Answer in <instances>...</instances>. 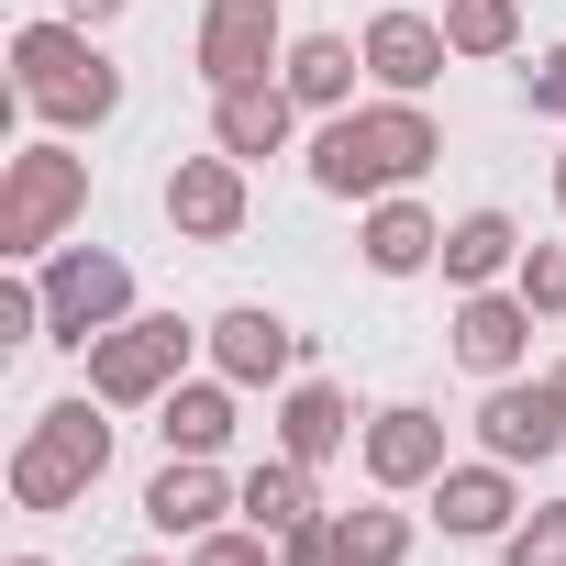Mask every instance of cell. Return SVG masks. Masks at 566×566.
I'll return each mask as SVG.
<instances>
[{
	"instance_id": "1",
	"label": "cell",
	"mask_w": 566,
	"mask_h": 566,
	"mask_svg": "<svg viewBox=\"0 0 566 566\" xmlns=\"http://www.w3.org/2000/svg\"><path fill=\"white\" fill-rule=\"evenodd\" d=\"M444 156V123L422 112V101H356V112H323V134H312V189L323 200H389V189H411L422 167Z\"/></svg>"
},
{
	"instance_id": "2",
	"label": "cell",
	"mask_w": 566,
	"mask_h": 566,
	"mask_svg": "<svg viewBox=\"0 0 566 566\" xmlns=\"http://www.w3.org/2000/svg\"><path fill=\"white\" fill-rule=\"evenodd\" d=\"M12 101H23L45 134H101V123L123 112V67H112V45H101L90 23L45 12V23L12 34Z\"/></svg>"
},
{
	"instance_id": "3",
	"label": "cell",
	"mask_w": 566,
	"mask_h": 566,
	"mask_svg": "<svg viewBox=\"0 0 566 566\" xmlns=\"http://www.w3.org/2000/svg\"><path fill=\"white\" fill-rule=\"evenodd\" d=\"M0 478H12V511H78L101 478H112V400L101 389H67V400H45L34 411V433L12 444V467H0Z\"/></svg>"
},
{
	"instance_id": "4",
	"label": "cell",
	"mask_w": 566,
	"mask_h": 566,
	"mask_svg": "<svg viewBox=\"0 0 566 566\" xmlns=\"http://www.w3.org/2000/svg\"><path fill=\"white\" fill-rule=\"evenodd\" d=\"M78 222H90V156H78V134H34V145L0 156V255H12V266H45Z\"/></svg>"
},
{
	"instance_id": "5",
	"label": "cell",
	"mask_w": 566,
	"mask_h": 566,
	"mask_svg": "<svg viewBox=\"0 0 566 566\" xmlns=\"http://www.w3.org/2000/svg\"><path fill=\"white\" fill-rule=\"evenodd\" d=\"M189 356H211L200 323H178V312H134V323H112L78 367H90V389H101L112 411H156V400L189 378Z\"/></svg>"
},
{
	"instance_id": "6",
	"label": "cell",
	"mask_w": 566,
	"mask_h": 566,
	"mask_svg": "<svg viewBox=\"0 0 566 566\" xmlns=\"http://www.w3.org/2000/svg\"><path fill=\"white\" fill-rule=\"evenodd\" d=\"M34 277H45V345H67V356H90L112 323H134V266L112 244H56Z\"/></svg>"
},
{
	"instance_id": "7",
	"label": "cell",
	"mask_w": 566,
	"mask_h": 566,
	"mask_svg": "<svg viewBox=\"0 0 566 566\" xmlns=\"http://www.w3.org/2000/svg\"><path fill=\"white\" fill-rule=\"evenodd\" d=\"M478 455H500V467H555V455H566V389H555V378H489V400H478Z\"/></svg>"
},
{
	"instance_id": "8",
	"label": "cell",
	"mask_w": 566,
	"mask_h": 566,
	"mask_svg": "<svg viewBox=\"0 0 566 566\" xmlns=\"http://www.w3.org/2000/svg\"><path fill=\"white\" fill-rule=\"evenodd\" d=\"M189 56H200L211 90H244V78H277V56H290V23H277V0H200Z\"/></svg>"
},
{
	"instance_id": "9",
	"label": "cell",
	"mask_w": 566,
	"mask_h": 566,
	"mask_svg": "<svg viewBox=\"0 0 566 566\" xmlns=\"http://www.w3.org/2000/svg\"><path fill=\"white\" fill-rule=\"evenodd\" d=\"M356 467H367V489H389V500H411V489H433L455 455H444V411H422V400H389V411H367V433H356Z\"/></svg>"
},
{
	"instance_id": "10",
	"label": "cell",
	"mask_w": 566,
	"mask_h": 566,
	"mask_svg": "<svg viewBox=\"0 0 566 566\" xmlns=\"http://www.w3.org/2000/svg\"><path fill=\"white\" fill-rule=\"evenodd\" d=\"M200 345H211V367H222L233 389H266V400L301 378V334H290V312H266V301L211 312V323H200Z\"/></svg>"
},
{
	"instance_id": "11",
	"label": "cell",
	"mask_w": 566,
	"mask_h": 566,
	"mask_svg": "<svg viewBox=\"0 0 566 566\" xmlns=\"http://www.w3.org/2000/svg\"><path fill=\"white\" fill-rule=\"evenodd\" d=\"M156 200H167L178 244H233V233H244V211H255V189H244V156H222V145H211V156H178Z\"/></svg>"
},
{
	"instance_id": "12",
	"label": "cell",
	"mask_w": 566,
	"mask_h": 566,
	"mask_svg": "<svg viewBox=\"0 0 566 566\" xmlns=\"http://www.w3.org/2000/svg\"><path fill=\"white\" fill-rule=\"evenodd\" d=\"M533 301L522 290H455V323H444V345H455V367L489 389V378H522V356H533Z\"/></svg>"
},
{
	"instance_id": "13",
	"label": "cell",
	"mask_w": 566,
	"mask_h": 566,
	"mask_svg": "<svg viewBox=\"0 0 566 566\" xmlns=\"http://www.w3.org/2000/svg\"><path fill=\"white\" fill-rule=\"evenodd\" d=\"M422 500H433V533H444V544H500V533L522 522V467H500V455H455Z\"/></svg>"
},
{
	"instance_id": "14",
	"label": "cell",
	"mask_w": 566,
	"mask_h": 566,
	"mask_svg": "<svg viewBox=\"0 0 566 566\" xmlns=\"http://www.w3.org/2000/svg\"><path fill=\"white\" fill-rule=\"evenodd\" d=\"M356 45H367V78H378L389 101H422V90L455 67V45H444V12H378Z\"/></svg>"
},
{
	"instance_id": "15",
	"label": "cell",
	"mask_w": 566,
	"mask_h": 566,
	"mask_svg": "<svg viewBox=\"0 0 566 566\" xmlns=\"http://www.w3.org/2000/svg\"><path fill=\"white\" fill-rule=\"evenodd\" d=\"M145 522H156L167 544L222 533V522H233V478H222V455H167V467L145 478Z\"/></svg>"
},
{
	"instance_id": "16",
	"label": "cell",
	"mask_w": 566,
	"mask_h": 566,
	"mask_svg": "<svg viewBox=\"0 0 566 566\" xmlns=\"http://www.w3.org/2000/svg\"><path fill=\"white\" fill-rule=\"evenodd\" d=\"M356 433H367V422H356V400H345L334 378H290V389H277V411H266V444L301 455V467H334Z\"/></svg>"
},
{
	"instance_id": "17",
	"label": "cell",
	"mask_w": 566,
	"mask_h": 566,
	"mask_svg": "<svg viewBox=\"0 0 566 566\" xmlns=\"http://www.w3.org/2000/svg\"><path fill=\"white\" fill-rule=\"evenodd\" d=\"M290 134H301V101H290V78H244V90H211V145L222 156H290Z\"/></svg>"
},
{
	"instance_id": "18",
	"label": "cell",
	"mask_w": 566,
	"mask_h": 566,
	"mask_svg": "<svg viewBox=\"0 0 566 566\" xmlns=\"http://www.w3.org/2000/svg\"><path fill=\"white\" fill-rule=\"evenodd\" d=\"M356 255H367V277H422V266H444V222H433L411 189H389V200H367Z\"/></svg>"
},
{
	"instance_id": "19",
	"label": "cell",
	"mask_w": 566,
	"mask_h": 566,
	"mask_svg": "<svg viewBox=\"0 0 566 566\" xmlns=\"http://www.w3.org/2000/svg\"><path fill=\"white\" fill-rule=\"evenodd\" d=\"M156 433H167V455H222L233 433H244V389L211 367V378H178L167 400H156Z\"/></svg>"
},
{
	"instance_id": "20",
	"label": "cell",
	"mask_w": 566,
	"mask_h": 566,
	"mask_svg": "<svg viewBox=\"0 0 566 566\" xmlns=\"http://www.w3.org/2000/svg\"><path fill=\"white\" fill-rule=\"evenodd\" d=\"M312 511H323V467L277 455V444H266V467L233 478V522H255V533H301Z\"/></svg>"
},
{
	"instance_id": "21",
	"label": "cell",
	"mask_w": 566,
	"mask_h": 566,
	"mask_svg": "<svg viewBox=\"0 0 566 566\" xmlns=\"http://www.w3.org/2000/svg\"><path fill=\"white\" fill-rule=\"evenodd\" d=\"M511 266H522L511 211H455L444 222V290H511Z\"/></svg>"
},
{
	"instance_id": "22",
	"label": "cell",
	"mask_w": 566,
	"mask_h": 566,
	"mask_svg": "<svg viewBox=\"0 0 566 566\" xmlns=\"http://www.w3.org/2000/svg\"><path fill=\"white\" fill-rule=\"evenodd\" d=\"M356 67H367L356 34H290V56H277V78H290L301 112H356Z\"/></svg>"
},
{
	"instance_id": "23",
	"label": "cell",
	"mask_w": 566,
	"mask_h": 566,
	"mask_svg": "<svg viewBox=\"0 0 566 566\" xmlns=\"http://www.w3.org/2000/svg\"><path fill=\"white\" fill-rule=\"evenodd\" d=\"M444 45H455V67L522 56V0H444Z\"/></svg>"
},
{
	"instance_id": "24",
	"label": "cell",
	"mask_w": 566,
	"mask_h": 566,
	"mask_svg": "<svg viewBox=\"0 0 566 566\" xmlns=\"http://www.w3.org/2000/svg\"><path fill=\"white\" fill-rule=\"evenodd\" d=\"M411 544H422V533H411V511H389V489H378L367 511H345V555H356V566H411Z\"/></svg>"
},
{
	"instance_id": "25",
	"label": "cell",
	"mask_w": 566,
	"mask_h": 566,
	"mask_svg": "<svg viewBox=\"0 0 566 566\" xmlns=\"http://www.w3.org/2000/svg\"><path fill=\"white\" fill-rule=\"evenodd\" d=\"M500 566H566V500H544V511H522V522L500 533Z\"/></svg>"
},
{
	"instance_id": "26",
	"label": "cell",
	"mask_w": 566,
	"mask_h": 566,
	"mask_svg": "<svg viewBox=\"0 0 566 566\" xmlns=\"http://www.w3.org/2000/svg\"><path fill=\"white\" fill-rule=\"evenodd\" d=\"M511 290L544 312V323H566V244H522V266H511Z\"/></svg>"
},
{
	"instance_id": "27",
	"label": "cell",
	"mask_w": 566,
	"mask_h": 566,
	"mask_svg": "<svg viewBox=\"0 0 566 566\" xmlns=\"http://www.w3.org/2000/svg\"><path fill=\"white\" fill-rule=\"evenodd\" d=\"M277 566H356L345 555V511H312L301 533H277Z\"/></svg>"
},
{
	"instance_id": "28",
	"label": "cell",
	"mask_w": 566,
	"mask_h": 566,
	"mask_svg": "<svg viewBox=\"0 0 566 566\" xmlns=\"http://www.w3.org/2000/svg\"><path fill=\"white\" fill-rule=\"evenodd\" d=\"M189 566H277V533L222 522V533H200V544H189Z\"/></svg>"
},
{
	"instance_id": "29",
	"label": "cell",
	"mask_w": 566,
	"mask_h": 566,
	"mask_svg": "<svg viewBox=\"0 0 566 566\" xmlns=\"http://www.w3.org/2000/svg\"><path fill=\"white\" fill-rule=\"evenodd\" d=\"M522 101H533L544 123H566V45H544V56L522 67Z\"/></svg>"
},
{
	"instance_id": "30",
	"label": "cell",
	"mask_w": 566,
	"mask_h": 566,
	"mask_svg": "<svg viewBox=\"0 0 566 566\" xmlns=\"http://www.w3.org/2000/svg\"><path fill=\"white\" fill-rule=\"evenodd\" d=\"M56 12H67V23H90V34H112V23L134 12V0H56Z\"/></svg>"
},
{
	"instance_id": "31",
	"label": "cell",
	"mask_w": 566,
	"mask_h": 566,
	"mask_svg": "<svg viewBox=\"0 0 566 566\" xmlns=\"http://www.w3.org/2000/svg\"><path fill=\"white\" fill-rule=\"evenodd\" d=\"M555 211H566V145H555Z\"/></svg>"
},
{
	"instance_id": "32",
	"label": "cell",
	"mask_w": 566,
	"mask_h": 566,
	"mask_svg": "<svg viewBox=\"0 0 566 566\" xmlns=\"http://www.w3.org/2000/svg\"><path fill=\"white\" fill-rule=\"evenodd\" d=\"M12 566H56V555H12Z\"/></svg>"
},
{
	"instance_id": "33",
	"label": "cell",
	"mask_w": 566,
	"mask_h": 566,
	"mask_svg": "<svg viewBox=\"0 0 566 566\" xmlns=\"http://www.w3.org/2000/svg\"><path fill=\"white\" fill-rule=\"evenodd\" d=\"M123 566H167V555H123Z\"/></svg>"
},
{
	"instance_id": "34",
	"label": "cell",
	"mask_w": 566,
	"mask_h": 566,
	"mask_svg": "<svg viewBox=\"0 0 566 566\" xmlns=\"http://www.w3.org/2000/svg\"><path fill=\"white\" fill-rule=\"evenodd\" d=\"M544 378H555V389H566V356H555V367H544Z\"/></svg>"
}]
</instances>
